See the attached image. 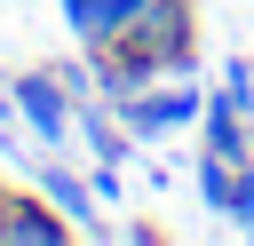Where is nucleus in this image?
Segmentation results:
<instances>
[{
	"label": "nucleus",
	"instance_id": "nucleus-1",
	"mask_svg": "<svg viewBox=\"0 0 254 246\" xmlns=\"http://www.w3.org/2000/svg\"><path fill=\"white\" fill-rule=\"evenodd\" d=\"M190 48H198L190 0H151V8H135V24L103 48V87H111V95H135V87L159 79V71H190Z\"/></svg>",
	"mask_w": 254,
	"mask_h": 246
},
{
	"label": "nucleus",
	"instance_id": "nucleus-2",
	"mask_svg": "<svg viewBox=\"0 0 254 246\" xmlns=\"http://www.w3.org/2000/svg\"><path fill=\"white\" fill-rule=\"evenodd\" d=\"M56 238H71V214H64V206H40L32 190H8V206H0V246H56Z\"/></svg>",
	"mask_w": 254,
	"mask_h": 246
},
{
	"label": "nucleus",
	"instance_id": "nucleus-3",
	"mask_svg": "<svg viewBox=\"0 0 254 246\" xmlns=\"http://www.w3.org/2000/svg\"><path fill=\"white\" fill-rule=\"evenodd\" d=\"M198 190H206V206H214V214H230V222H254V175H246L238 159L206 151V159H198Z\"/></svg>",
	"mask_w": 254,
	"mask_h": 246
},
{
	"label": "nucleus",
	"instance_id": "nucleus-4",
	"mask_svg": "<svg viewBox=\"0 0 254 246\" xmlns=\"http://www.w3.org/2000/svg\"><path fill=\"white\" fill-rule=\"evenodd\" d=\"M16 111L32 119L40 143H64V135H71V103H64V79H56V71H48V79H16Z\"/></svg>",
	"mask_w": 254,
	"mask_h": 246
},
{
	"label": "nucleus",
	"instance_id": "nucleus-5",
	"mask_svg": "<svg viewBox=\"0 0 254 246\" xmlns=\"http://www.w3.org/2000/svg\"><path fill=\"white\" fill-rule=\"evenodd\" d=\"M127 103V127L135 135H159V127H183V119H198V87H159V95H119Z\"/></svg>",
	"mask_w": 254,
	"mask_h": 246
},
{
	"label": "nucleus",
	"instance_id": "nucleus-6",
	"mask_svg": "<svg viewBox=\"0 0 254 246\" xmlns=\"http://www.w3.org/2000/svg\"><path fill=\"white\" fill-rule=\"evenodd\" d=\"M32 190H40L48 206H64L71 222H87V214H95V206H87V198H95V183H79V175H64V167H32Z\"/></svg>",
	"mask_w": 254,
	"mask_h": 246
},
{
	"label": "nucleus",
	"instance_id": "nucleus-7",
	"mask_svg": "<svg viewBox=\"0 0 254 246\" xmlns=\"http://www.w3.org/2000/svg\"><path fill=\"white\" fill-rule=\"evenodd\" d=\"M206 151H222V159H246V127H238V103H214V111H206Z\"/></svg>",
	"mask_w": 254,
	"mask_h": 246
},
{
	"label": "nucleus",
	"instance_id": "nucleus-8",
	"mask_svg": "<svg viewBox=\"0 0 254 246\" xmlns=\"http://www.w3.org/2000/svg\"><path fill=\"white\" fill-rule=\"evenodd\" d=\"M87 143H95V159H111V167L127 159V135H119V127H103V119H87Z\"/></svg>",
	"mask_w": 254,
	"mask_h": 246
},
{
	"label": "nucleus",
	"instance_id": "nucleus-9",
	"mask_svg": "<svg viewBox=\"0 0 254 246\" xmlns=\"http://www.w3.org/2000/svg\"><path fill=\"white\" fill-rule=\"evenodd\" d=\"M0 206H8V190H0Z\"/></svg>",
	"mask_w": 254,
	"mask_h": 246
},
{
	"label": "nucleus",
	"instance_id": "nucleus-10",
	"mask_svg": "<svg viewBox=\"0 0 254 246\" xmlns=\"http://www.w3.org/2000/svg\"><path fill=\"white\" fill-rule=\"evenodd\" d=\"M135 8H151V0H135Z\"/></svg>",
	"mask_w": 254,
	"mask_h": 246
}]
</instances>
